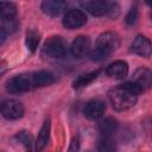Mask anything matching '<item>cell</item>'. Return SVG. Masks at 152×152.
<instances>
[{
    "mask_svg": "<svg viewBox=\"0 0 152 152\" xmlns=\"http://www.w3.org/2000/svg\"><path fill=\"white\" fill-rule=\"evenodd\" d=\"M33 76V83H34V88H42V87H46L52 84L56 78L55 75L50 71H45V70H40L37 72H32Z\"/></svg>",
    "mask_w": 152,
    "mask_h": 152,
    "instance_id": "cell-14",
    "label": "cell"
},
{
    "mask_svg": "<svg viewBox=\"0 0 152 152\" xmlns=\"http://www.w3.org/2000/svg\"><path fill=\"white\" fill-rule=\"evenodd\" d=\"M66 50V42L59 36H52L45 40L42 49V55L50 59H61L65 57Z\"/></svg>",
    "mask_w": 152,
    "mask_h": 152,
    "instance_id": "cell-3",
    "label": "cell"
},
{
    "mask_svg": "<svg viewBox=\"0 0 152 152\" xmlns=\"http://www.w3.org/2000/svg\"><path fill=\"white\" fill-rule=\"evenodd\" d=\"M135 84H138L142 90L148 89L151 87V82H152V74L147 68H138L134 71L133 75V80H132Z\"/></svg>",
    "mask_w": 152,
    "mask_h": 152,
    "instance_id": "cell-13",
    "label": "cell"
},
{
    "mask_svg": "<svg viewBox=\"0 0 152 152\" xmlns=\"http://www.w3.org/2000/svg\"><path fill=\"white\" fill-rule=\"evenodd\" d=\"M144 90L135 84L133 81L125 82L113 89L109 90L108 97L109 101L115 110H127L132 108L138 100V95L141 94Z\"/></svg>",
    "mask_w": 152,
    "mask_h": 152,
    "instance_id": "cell-1",
    "label": "cell"
},
{
    "mask_svg": "<svg viewBox=\"0 0 152 152\" xmlns=\"http://www.w3.org/2000/svg\"><path fill=\"white\" fill-rule=\"evenodd\" d=\"M106 74L112 78L122 80L128 74V65L125 61H115L107 66Z\"/></svg>",
    "mask_w": 152,
    "mask_h": 152,
    "instance_id": "cell-12",
    "label": "cell"
},
{
    "mask_svg": "<svg viewBox=\"0 0 152 152\" xmlns=\"http://www.w3.org/2000/svg\"><path fill=\"white\" fill-rule=\"evenodd\" d=\"M6 36H7V32H6V30L4 28V27H0V45L5 42V39H6Z\"/></svg>",
    "mask_w": 152,
    "mask_h": 152,
    "instance_id": "cell-23",
    "label": "cell"
},
{
    "mask_svg": "<svg viewBox=\"0 0 152 152\" xmlns=\"http://www.w3.org/2000/svg\"><path fill=\"white\" fill-rule=\"evenodd\" d=\"M137 20H138V10H137V7H132L129 10V12L127 13L125 21L127 25H134L137 23Z\"/></svg>",
    "mask_w": 152,
    "mask_h": 152,
    "instance_id": "cell-22",
    "label": "cell"
},
{
    "mask_svg": "<svg viewBox=\"0 0 152 152\" xmlns=\"http://www.w3.org/2000/svg\"><path fill=\"white\" fill-rule=\"evenodd\" d=\"M131 49L135 55H139L145 58H148L151 56V51H152L150 39L142 34H139L134 38V40L131 45Z\"/></svg>",
    "mask_w": 152,
    "mask_h": 152,
    "instance_id": "cell-9",
    "label": "cell"
},
{
    "mask_svg": "<svg viewBox=\"0 0 152 152\" xmlns=\"http://www.w3.org/2000/svg\"><path fill=\"white\" fill-rule=\"evenodd\" d=\"M40 40V36L36 30H28L26 32V46L31 52H34Z\"/></svg>",
    "mask_w": 152,
    "mask_h": 152,
    "instance_id": "cell-19",
    "label": "cell"
},
{
    "mask_svg": "<svg viewBox=\"0 0 152 152\" xmlns=\"http://www.w3.org/2000/svg\"><path fill=\"white\" fill-rule=\"evenodd\" d=\"M97 148L100 151H113L115 150V144L113 142V139L110 135H102V138L99 141Z\"/></svg>",
    "mask_w": 152,
    "mask_h": 152,
    "instance_id": "cell-21",
    "label": "cell"
},
{
    "mask_svg": "<svg viewBox=\"0 0 152 152\" xmlns=\"http://www.w3.org/2000/svg\"><path fill=\"white\" fill-rule=\"evenodd\" d=\"M1 114L7 120H18L24 115V106L18 100H6L1 104Z\"/></svg>",
    "mask_w": 152,
    "mask_h": 152,
    "instance_id": "cell-5",
    "label": "cell"
},
{
    "mask_svg": "<svg viewBox=\"0 0 152 152\" xmlns=\"http://www.w3.org/2000/svg\"><path fill=\"white\" fill-rule=\"evenodd\" d=\"M50 120H45L39 133H38V138L36 140V150L37 151H42L45 148V146L49 142V138H50Z\"/></svg>",
    "mask_w": 152,
    "mask_h": 152,
    "instance_id": "cell-15",
    "label": "cell"
},
{
    "mask_svg": "<svg viewBox=\"0 0 152 152\" xmlns=\"http://www.w3.org/2000/svg\"><path fill=\"white\" fill-rule=\"evenodd\" d=\"M15 139H17L18 142L23 144V145L25 146V148H27V150L31 148L32 142H33L32 135H31L30 132H27V131H20V132H18V133L15 134Z\"/></svg>",
    "mask_w": 152,
    "mask_h": 152,
    "instance_id": "cell-20",
    "label": "cell"
},
{
    "mask_svg": "<svg viewBox=\"0 0 152 152\" xmlns=\"http://www.w3.org/2000/svg\"><path fill=\"white\" fill-rule=\"evenodd\" d=\"M118 121L113 118H106L99 122V131L102 135H110L116 131Z\"/></svg>",
    "mask_w": 152,
    "mask_h": 152,
    "instance_id": "cell-17",
    "label": "cell"
},
{
    "mask_svg": "<svg viewBox=\"0 0 152 152\" xmlns=\"http://www.w3.org/2000/svg\"><path fill=\"white\" fill-rule=\"evenodd\" d=\"M86 23H87L86 14L81 10H76V8L69 10L63 18V25L68 30H75L82 27L83 25H86Z\"/></svg>",
    "mask_w": 152,
    "mask_h": 152,
    "instance_id": "cell-6",
    "label": "cell"
},
{
    "mask_svg": "<svg viewBox=\"0 0 152 152\" xmlns=\"http://www.w3.org/2000/svg\"><path fill=\"white\" fill-rule=\"evenodd\" d=\"M146 4H147V5H150V4H151V1H150V0H146Z\"/></svg>",
    "mask_w": 152,
    "mask_h": 152,
    "instance_id": "cell-24",
    "label": "cell"
},
{
    "mask_svg": "<svg viewBox=\"0 0 152 152\" xmlns=\"http://www.w3.org/2000/svg\"><path fill=\"white\" fill-rule=\"evenodd\" d=\"M97 75H99V71H93V72H89V74L81 75V76H78V77L74 81L72 86H74V88H76V89L82 88V87H86V86H88L89 83H91V82L97 77Z\"/></svg>",
    "mask_w": 152,
    "mask_h": 152,
    "instance_id": "cell-18",
    "label": "cell"
},
{
    "mask_svg": "<svg viewBox=\"0 0 152 152\" xmlns=\"http://www.w3.org/2000/svg\"><path fill=\"white\" fill-rule=\"evenodd\" d=\"M78 1L80 5L91 15L101 17L108 12V5L106 0H78Z\"/></svg>",
    "mask_w": 152,
    "mask_h": 152,
    "instance_id": "cell-8",
    "label": "cell"
},
{
    "mask_svg": "<svg viewBox=\"0 0 152 152\" xmlns=\"http://www.w3.org/2000/svg\"><path fill=\"white\" fill-rule=\"evenodd\" d=\"M17 14V7L10 1H0V20L11 21Z\"/></svg>",
    "mask_w": 152,
    "mask_h": 152,
    "instance_id": "cell-16",
    "label": "cell"
},
{
    "mask_svg": "<svg viewBox=\"0 0 152 152\" xmlns=\"http://www.w3.org/2000/svg\"><path fill=\"white\" fill-rule=\"evenodd\" d=\"M120 46V37L113 31L103 32L99 36L96 45L90 53V57L95 62H101L107 59L114 51Z\"/></svg>",
    "mask_w": 152,
    "mask_h": 152,
    "instance_id": "cell-2",
    "label": "cell"
},
{
    "mask_svg": "<svg viewBox=\"0 0 152 152\" xmlns=\"http://www.w3.org/2000/svg\"><path fill=\"white\" fill-rule=\"evenodd\" d=\"M89 48H90L89 37L81 34V36H77L74 39V42L70 46V51H71V55L75 58H82L89 52Z\"/></svg>",
    "mask_w": 152,
    "mask_h": 152,
    "instance_id": "cell-7",
    "label": "cell"
},
{
    "mask_svg": "<svg viewBox=\"0 0 152 152\" xmlns=\"http://www.w3.org/2000/svg\"><path fill=\"white\" fill-rule=\"evenodd\" d=\"M40 8L45 14L50 17H57L65 11L66 1L65 0H44L40 5Z\"/></svg>",
    "mask_w": 152,
    "mask_h": 152,
    "instance_id": "cell-10",
    "label": "cell"
},
{
    "mask_svg": "<svg viewBox=\"0 0 152 152\" xmlns=\"http://www.w3.org/2000/svg\"><path fill=\"white\" fill-rule=\"evenodd\" d=\"M33 88H34V83H33L32 72L15 75L7 82V90L12 94L25 93Z\"/></svg>",
    "mask_w": 152,
    "mask_h": 152,
    "instance_id": "cell-4",
    "label": "cell"
},
{
    "mask_svg": "<svg viewBox=\"0 0 152 152\" xmlns=\"http://www.w3.org/2000/svg\"><path fill=\"white\" fill-rule=\"evenodd\" d=\"M104 110L106 106L101 100H91L86 104L83 113L89 120H97L103 115Z\"/></svg>",
    "mask_w": 152,
    "mask_h": 152,
    "instance_id": "cell-11",
    "label": "cell"
}]
</instances>
